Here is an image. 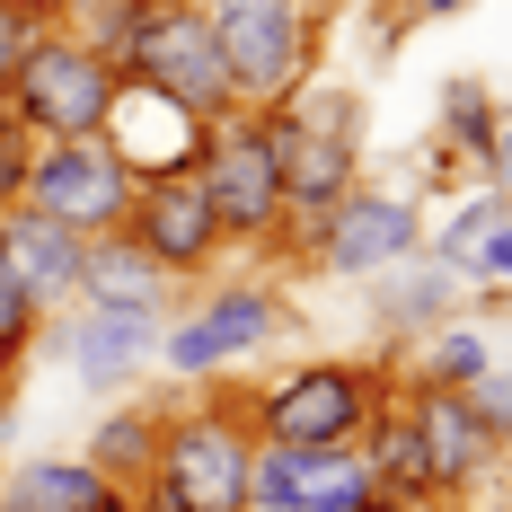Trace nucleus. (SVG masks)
I'll return each mask as SVG.
<instances>
[{
	"label": "nucleus",
	"mask_w": 512,
	"mask_h": 512,
	"mask_svg": "<svg viewBox=\"0 0 512 512\" xmlns=\"http://www.w3.org/2000/svg\"><path fill=\"white\" fill-rule=\"evenodd\" d=\"M468 407L486 415V433H495V442L512 451V371H486V380L468 389Z\"/></svg>",
	"instance_id": "obj_28"
},
{
	"label": "nucleus",
	"mask_w": 512,
	"mask_h": 512,
	"mask_svg": "<svg viewBox=\"0 0 512 512\" xmlns=\"http://www.w3.org/2000/svg\"><path fill=\"white\" fill-rule=\"evenodd\" d=\"M407 9H415V18H460L468 0H407Z\"/></svg>",
	"instance_id": "obj_31"
},
{
	"label": "nucleus",
	"mask_w": 512,
	"mask_h": 512,
	"mask_svg": "<svg viewBox=\"0 0 512 512\" xmlns=\"http://www.w3.org/2000/svg\"><path fill=\"white\" fill-rule=\"evenodd\" d=\"M389 371L380 362H301V371H283V380H265V389H239V407H248L256 442H283V451H354L362 433H371V415L389 407Z\"/></svg>",
	"instance_id": "obj_2"
},
{
	"label": "nucleus",
	"mask_w": 512,
	"mask_h": 512,
	"mask_svg": "<svg viewBox=\"0 0 512 512\" xmlns=\"http://www.w3.org/2000/svg\"><path fill=\"white\" fill-rule=\"evenodd\" d=\"M504 221H512V204H504V195H495V186H477V195H468V204L451 212L442 230H424V256L460 274L468 256H477V239H486V230H504Z\"/></svg>",
	"instance_id": "obj_23"
},
{
	"label": "nucleus",
	"mask_w": 512,
	"mask_h": 512,
	"mask_svg": "<svg viewBox=\"0 0 512 512\" xmlns=\"http://www.w3.org/2000/svg\"><path fill=\"white\" fill-rule=\"evenodd\" d=\"M159 336H168V309H71L62 318V371L80 389H133L159 362Z\"/></svg>",
	"instance_id": "obj_13"
},
{
	"label": "nucleus",
	"mask_w": 512,
	"mask_h": 512,
	"mask_svg": "<svg viewBox=\"0 0 512 512\" xmlns=\"http://www.w3.org/2000/svg\"><path fill=\"white\" fill-rule=\"evenodd\" d=\"M460 283H477V292H512V221L477 239V256L460 265Z\"/></svg>",
	"instance_id": "obj_27"
},
{
	"label": "nucleus",
	"mask_w": 512,
	"mask_h": 512,
	"mask_svg": "<svg viewBox=\"0 0 512 512\" xmlns=\"http://www.w3.org/2000/svg\"><path fill=\"white\" fill-rule=\"evenodd\" d=\"M265 133H274V177H283L292 230L362 186V98L354 89H301L283 115H265Z\"/></svg>",
	"instance_id": "obj_4"
},
{
	"label": "nucleus",
	"mask_w": 512,
	"mask_h": 512,
	"mask_svg": "<svg viewBox=\"0 0 512 512\" xmlns=\"http://www.w3.org/2000/svg\"><path fill=\"white\" fill-rule=\"evenodd\" d=\"M71 9H80V18H89V9H98V0H71Z\"/></svg>",
	"instance_id": "obj_35"
},
{
	"label": "nucleus",
	"mask_w": 512,
	"mask_h": 512,
	"mask_svg": "<svg viewBox=\"0 0 512 512\" xmlns=\"http://www.w3.org/2000/svg\"><path fill=\"white\" fill-rule=\"evenodd\" d=\"M45 327H53V318H45V301H36V292L18 283V265L0 256V362H27Z\"/></svg>",
	"instance_id": "obj_24"
},
{
	"label": "nucleus",
	"mask_w": 512,
	"mask_h": 512,
	"mask_svg": "<svg viewBox=\"0 0 512 512\" xmlns=\"http://www.w3.org/2000/svg\"><path fill=\"white\" fill-rule=\"evenodd\" d=\"M380 477L354 451H283V442H256L248 468V512H380Z\"/></svg>",
	"instance_id": "obj_10"
},
{
	"label": "nucleus",
	"mask_w": 512,
	"mask_h": 512,
	"mask_svg": "<svg viewBox=\"0 0 512 512\" xmlns=\"http://www.w3.org/2000/svg\"><path fill=\"white\" fill-rule=\"evenodd\" d=\"M415 415V442H424V468H433V495L442 504H468L495 468H504V442L486 433V415L468 407L460 389H398Z\"/></svg>",
	"instance_id": "obj_12"
},
{
	"label": "nucleus",
	"mask_w": 512,
	"mask_h": 512,
	"mask_svg": "<svg viewBox=\"0 0 512 512\" xmlns=\"http://www.w3.org/2000/svg\"><path fill=\"white\" fill-rule=\"evenodd\" d=\"M495 371V345H486V327L477 318H442V327H424L407 345V371H398V389H477Z\"/></svg>",
	"instance_id": "obj_20"
},
{
	"label": "nucleus",
	"mask_w": 512,
	"mask_h": 512,
	"mask_svg": "<svg viewBox=\"0 0 512 512\" xmlns=\"http://www.w3.org/2000/svg\"><path fill=\"white\" fill-rule=\"evenodd\" d=\"M80 309H168V274H159L133 230H98L80 248Z\"/></svg>",
	"instance_id": "obj_18"
},
{
	"label": "nucleus",
	"mask_w": 512,
	"mask_h": 512,
	"mask_svg": "<svg viewBox=\"0 0 512 512\" xmlns=\"http://www.w3.org/2000/svg\"><path fill=\"white\" fill-rule=\"evenodd\" d=\"M380 512H460V504H442V495H415V504H380Z\"/></svg>",
	"instance_id": "obj_32"
},
{
	"label": "nucleus",
	"mask_w": 512,
	"mask_h": 512,
	"mask_svg": "<svg viewBox=\"0 0 512 512\" xmlns=\"http://www.w3.org/2000/svg\"><path fill=\"white\" fill-rule=\"evenodd\" d=\"M248 468H256V424L239 407V389H212V398H177L168 407L151 477L177 495V512H248Z\"/></svg>",
	"instance_id": "obj_3"
},
{
	"label": "nucleus",
	"mask_w": 512,
	"mask_h": 512,
	"mask_svg": "<svg viewBox=\"0 0 512 512\" xmlns=\"http://www.w3.org/2000/svg\"><path fill=\"white\" fill-rule=\"evenodd\" d=\"M27 168H36V133L0 106V212L9 204H27Z\"/></svg>",
	"instance_id": "obj_25"
},
{
	"label": "nucleus",
	"mask_w": 512,
	"mask_h": 512,
	"mask_svg": "<svg viewBox=\"0 0 512 512\" xmlns=\"http://www.w3.org/2000/svg\"><path fill=\"white\" fill-rule=\"evenodd\" d=\"M0 512H133V495L106 486L80 451H36V460H9Z\"/></svg>",
	"instance_id": "obj_16"
},
{
	"label": "nucleus",
	"mask_w": 512,
	"mask_h": 512,
	"mask_svg": "<svg viewBox=\"0 0 512 512\" xmlns=\"http://www.w3.org/2000/svg\"><path fill=\"white\" fill-rule=\"evenodd\" d=\"M468 292L451 265H433V256H407V265H389L380 283H371V318L398 336V345H415L424 327H442V318H460Z\"/></svg>",
	"instance_id": "obj_17"
},
{
	"label": "nucleus",
	"mask_w": 512,
	"mask_h": 512,
	"mask_svg": "<svg viewBox=\"0 0 512 512\" xmlns=\"http://www.w3.org/2000/svg\"><path fill=\"white\" fill-rule=\"evenodd\" d=\"M415 168H424V186H460V177H477V159L451 151V142H424V151H415Z\"/></svg>",
	"instance_id": "obj_29"
},
{
	"label": "nucleus",
	"mask_w": 512,
	"mask_h": 512,
	"mask_svg": "<svg viewBox=\"0 0 512 512\" xmlns=\"http://www.w3.org/2000/svg\"><path fill=\"white\" fill-rule=\"evenodd\" d=\"M18 9H36V18H45V27H53V18L71 9V0H18Z\"/></svg>",
	"instance_id": "obj_33"
},
{
	"label": "nucleus",
	"mask_w": 512,
	"mask_h": 512,
	"mask_svg": "<svg viewBox=\"0 0 512 512\" xmlns=\"http://www.w3.org/2000/svg\"><path fill=\"white\" fill-rule=\"evenodd\" d=\"M309 9H336V0H309Z\"/></svg>",
	"instance_id": "obj_36"
},
{
	"label": "nucleus",
	"mask_w": 512,
	"mask_h": 512,
	"mask_svg": "<svg viewBox=\"0 0 512 512\" xmlns=\"http://www.w3.org/2000/svg\"><path fill=\"white\" fill-rule=\"evenodd\" d=\"M292 239H301L309 265H327V274H345V283H380L389 265L424 256V204H415L407 186H371V177H362L345 204H327L318 221H301Z\"/></svg>",
	"instance_id": "obj_7"
},
{
	"label": "nucleus",
	"mask_w": 512,
	"mask_h": 512,
	"mask_svg": "<svg viewBox=\"0 0 512 512\" xmlns=\"http://www.w3.org/2000/svg\"><path fill=\"white\" fill-rule=\"evenodd\" d=\"M9 442H18V398L0 407V477H9Z\"/></svg>",
	"instance_id": "obj_30"
},
{
	"label": "nucleus",
	"mask_w": 512,
	"mask_h": 512,
	"mask_svg": "<svg viewBox=\"0 0 512 512\" xmlns=\"http://www.w3.org/2000/svg\"><path fill=\"white\" fill-rule=\"evenodd\" d=\"M124 230L142 239V256H151L168 283H204L212 265H221V230H212V195L195 168H177V177H142L133 186V212H124Z\"/></svg>",
	"instance_id": "obj_11"
},
{
	"label": "nucleus",
	"mask_w": 512,
	"mask_h": 512,
	"mask_svg": "<svg viewBox=\"0 0 512 512\" xmlns=\"http://www.w3.org/2000/svg\"><path fill=\"white\" fill-rule=\"evenodd\" d=\"M195 177H204V195H212L221 248H274V239H292V230H283L292 212H283V177H274V133H265V115H248V106L212 115Z\"/></svg>",
	"instance_id": "obj_6"
},
{
	"label": "nucleus",
	"mask_w": 512,
	"mask_h": 512,
	"mask_svg": "<svg viewBox=\"0 0 512 512\" xmlns=\"http://www.w3.org/2000/svg\"><path fill=\"white\" fill-rule=\"evenodd\" d=\"M9 398H18V362H0V407H9Z\"/></svg>",
	"instance_id": "obj_34"
},
{
	"label": "nucleus",
	"mask_w": 512,
	"mask_h": 512,
	"mask_svg": "<svg viewBox=\"0 0 512 512\" xmlns=\"http://www.w3.org/2000/svg\"><path fill=\"white\" fill-rule=\"evenodd\" d=\"M27 204L62 221V230H80V239H98V230H124V212H133V168L115 159L106 133H80V142H36V168H27Z\"/></svg>",
	"instance_id": "obj_9"
},
{
	"label": "nucleus",
	"mask_w": 512,
	"mask_h": 512,
	"mask_svg": "<svg viewBox=\"0 0 512 512\" xmlns=\"http://www.w3.org/2000/svg\"><path fill=\"white\" fill-rule=\"evenodd\" d=\"M274 336H283V292H274V283H212L204 301L159 336V362H168L186 389H212V371L265 354Z\"/></svg>",
	"instance_id": "obj_8"
},
{
	"label": "nucleus",
	"mask_w": 512,
	"mask_h": 512,
	"mask_svg": "<svg viewBox=\"0 0 512 512\" xmlns=\"http://www.w3.org/2000/svg\"><path fill=\"white\" fill-rule=\"evenodd\" d=\"M362 460H371V477H380V495H389V504L433 495V468H424V442H415V415H407V398H398V389H389V407L371 415Z\"/></svg>",
	"instance_id": "obj_21"
},
{
	"label": "nucleus",
	"mask_w": 512,
	"mask_h": 512,
	"mask_svg": "<svg viewBox=\"0 0 512 512\" xmlns=\"http://www.w3.org/2000/svg\"><path fill=\"white\" fill-rule=\"evenodd\" d=\"M80 248H89V239L62 230V221H45L36 204H9V212H0V256H9L18 283L45 301V318L80 301Z\"/></svg>",
	"instance_id": "obj_15"
},
{
	"label": "nucleus",
	"mask_w": 512,
	"mask_h": 512,
	"mask_svg": "<svg viewBox=\"0 0 512 512\" xmlns=\"http://www.w3.org/2000/svg\"><path fill=\"white\" fill-rule=\"evenodd\" d=\"M159 433H168V407H151V398H124V407L98 415V433H89V451L80 460L98 468L106 486H124V495H142L159 468Z\"/></svg>",
	"instance_id": "obj_19"
},
{
	"label": "nucleus",
	"mask_w": 512,
	"mask_h": 512,
	"mask_svg": "<svg viewBox=\"0 0 512 512\" xmlns=\"http://www.w3.org/2000/svg\"><path fill=\"white\" fill-rule=\"evenodd\" d=\"M212 27V53L230 71V106L283 115L318 71V9L309 0H195Z\"/></svg>",
	"instance_id": "obj_1"
},
{
	"label": "nucleus",
	"mask_w": 512,
	"mask_h": 512,
	"mask_svg": "<svg viewBox=\"0 0 512 512\" xmlns=\"http://www.w3.org/2000/svg\"><path fill=\"white\" fill-rule=\"evenodd\" d=\"M115 89H124V71H115L80 27H45L36 53L18 62V80H9L0 106H9L36 142H80V133H106Z\"/></svg>",
	"instance_id": "obj_5"
},
{
	"label": "nucleus",
	"mask_w": 512,
	"mask_h": 512,
	"mask_svg": "<svg viewBox=\"0 0 512 512\" xmlns=\"http://www.w3.org/2000/svg\"><path fill=\"white\" fill-rule=\"evenodd\" d=\"M106 142L133 168V186H142V177H177V168L204 159V115H186L177 98L124 80V89H115V115H106Z\"/></svg>",
	"instance_id": "obj_14"
},
{
	"label": "nucleus",
	"mask_w": 512,
	"mask_h": 512,
	"mask_svg": "<svg viewBox=\"0 0 512 512\" xmlns=\"http://www.w3.org/2000/svg\"><path fill=\"white\" fill-rule=\"evenodd\" d=\"M36 36H45V18L18 9V0H0V98H9V80H18V62L36 53Z\"/></svg>",
	"instance_id": "obj_26"
},
{
	"label": "nucleus",
	"mask_w": 512,
	"mask_h": 512,
	"mask_svg": "<svg viewBox=\"0 0 512 512\" xmlns=\"http://www.w3.org/2000/svg\"><path fill=\"white\" fill-rule=\"evenodd\" d=\"M495 89L486 80H442V124H433V142H451V151H468V159H486V133H495Z\"/></svg>",
	"instance_id": "obj_22"
}]
</instances>
